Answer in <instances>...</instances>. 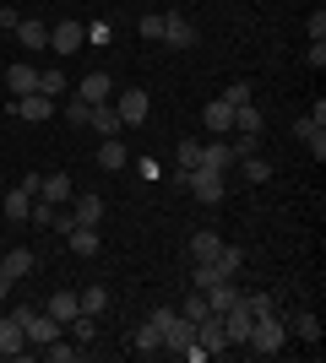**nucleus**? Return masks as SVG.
<instances>
[{
	"mask_svg": "<svg viewBox=\"0 0 326 363\" xmlns=\"http://www.w3.org/2000/svg\"><path fill=\"white\" fill-rule=\"evenodd\" d=\"M82 44H87V38H82V22H55V28H49V49H55V55H77Z\"/></svg>",
	"mask_w": 326,
	"mask_h": 363,
	"instance_id": "10",
	"label": "nucleus"
},
{
	"mask_svg": "<svg viewBox=\"0 0 326 363\" xmlns=\"http://www.w3.org/2000/svg\"><path fill=\"white\" fill-rule=\"evenodd\" d=\"M82 38H87V44H104V38H109V22H93V28H82Z\"/></svg>",
	"mask_w": 326,
	"mask_h": 363,
	"instance_id": "44",
	"label": "nucleus"
},
{
	"mask_svg": "<svg viewBox=\"0 0 326 363\" xmlns=\"http://www.w3.org/2000/svg\"><path fill=\"white\" fill-rule=\"evenodd\" d=\"M65 87H71V82H65L60 71H38V92H44V98H60Z\"/></svg>",
	"mask_w": 326,
	"mask_h": 363,
	"instance_id": "34",
	"label": "nucleus"
},
{
	"mask_svg": "<svg viewBox=\"0 0 326 363\" xmlns=\"http://www.w3.org/2000/svg\"><path fill=\"white\" fill-rule=\"evenodd\" d=\"M33 266H38V255H33V250H11V255H0V272L11 277V282H22Z\"/></svg>",
	"mask_w": 326,
	"mask_h": 363,
	"instance_id": "24",
	"label": "nucleus"
},
{
	"mask_svg": "<svg viewBox=\"0 0 326 363\" xmlns=\"http://www.w3.org/2000/svg\"><path fill=\"white\" fill-rule=\"evenodd\" d=\"M77 98H82L87 108H93V104H109V98H114V76H109V71H87V76L77 82Z\"/></svg>",
	"mask_w": 326,
	"mask_h": 363,
	"instance_id": "6",
	"label": "nucleus"
},
{
	"mask_svg": "<svg viewBox=\"0 0 326 363\" xmlns=\"http://www.w3.org/2000/svg\"><path fill=\"white\" fill-rule=\"evenodd\" d=\"M180 179L190 184V196L202 201V206H217V201H223V190H229V179H223V174H212V168H190V174H180Z\"/></svg>",
	"mask_w": 326,
	"mask_h": 363,
	"instance_id": "3",
	"label": "nucleus"
},
{
	"mask_svg": "<svg viewBox=\"0 0 326 363\" xmlns=\"http://www.w3.org/2000/svg\"><path fill=\"white\" fill-rule=\"evenodd\" d=\"M65 239H71V255H82V260H87V255H98V228H71V233H65Z\"/></svg>",
	"mask_w": 326,
	"mask_h": 363,
	"instance_id": "27",
	"label": "nucleus"
},
{
	"mask_svg": "<svg viewBox=\"0 0 326 363\" xmlns=\"http://www.w3.org/2000/svg\"><path fill=\"white\" fill-rule=\"evenodd\" d=\"M294 136H299V141H305V147L315 152V163H321V157H326V125H315L310 114H305V120L294 125Z\"/></svg>",
	"mask_w": 326,
	"mask_h": 363,
	"instance_id": "21",
	"label": "nucleus"
},
{
	"mask_svg": "<svg viewBox=\"0 0 326 363\" xmlns=\"http://www.w3.org/2000/svg\"><path fill=\"white\" fill-rule=\"evenodd\" d=\"M77 309H82V315H104V309H109V288H98V282H93V288H87V293H77Z\"/></svg>",
	"mask_w": 326,
	"mask_h": 363,
	"instance_id": "30",
	"label": "nucleus"
},
{
	"mask_svg": "<svg viewBox=\"0 0 326 363\" xmlns=\"http://www.w3.org/2000/svg\"><path fill=\"white\" fill-rule=\"evenodd\" d=\"M131 352H136V358H158V352H163V331H158L153 320H147V325H136V336H131Z\"/></svg>",
	"mask_w": 326,
	"mask_h": 363,
	"instance_id": "17",
	"label": "nucleus"
},
{
	"mask_svg": "<svg viewBox=\"0 0 326 363\" xmlns=\"http://www.w3.org/2000/svg\"><path fill=\"white\" fill-rule=\"evenodd\" d=\"M6 298H11V277L0 272V303H6Z\"/></svg>",
	"mask_w": 326,
	"mask_h": 363,
	"instance_id": "45",
	"label": "nucleus"
},
{
	"mask_svg": "<svg viewBox=\"0 0 326 363\" xmlns=\"http://www.w3.org/2000/svg\"><path fill=\"white\" fill-rule=\"evenodd\" d=\"M283 342H288V325L278 320V309H266V315H256V325H250V352H261V358H272V352H283Z\"/></svg>",
	"mask_w": 326,
	"mask_h": 363,
	"instance_id": "1",
	"label": "nucleus"
},
{
	"mask_svg": "<svg viewBox=\"0 0 326 363\" xmlns=\"http://www.w3.org/2000/svg\"><path fill=\"white\" fill-rule=\"evenodd\" d=\"M44 315L49 320H60V325H65V320H71V315H77V293H55V298H44Z\"/></svg>",
	"mask_w": 326,
	"mask_h": 363,
	"instance_id": "29",
	"label": "nucleus"
},
{
	"mask_svg": "<svg viewBox=\"0 0 326 363\" xmlns=\"http://www.w3.org/2000/svg\"><path fill=\"white\" fill-rule=\"evenodd\" d=\"M87 114H93V108L82 104V98H71V104H65V120H71V125H87Z\"/></svg>",
	"mask_w": 326,
	"mask_h": 363,
	"instance_id": "40",
	"label": "nucleus"
},
{
	"mask_svg": "<svg viewBox=\"0 0 326 363\" xmlns=\"http://www.w3.org/2000/svg\"><path fill=\"white\" fill-rule=\"evenodd\" d=\"M16 44H22V49H49V22L22 16V22H16Z\"/></svg>",
	"mask_w": 326,
	"mask_h": 363,
	"instance_id": "15",
	"label": "nucleus"
},
{
	"mask_svg": "<svg viewBox=\"0 0 326 363\" xmlns=\"http://www.w3.org/2000/svg\"><path fill=\"white\" fill-rule=\"evenodd\" d=\"M202 130H212V136H229L234 130V108L223 104V98H212V104L202 108Z\"/></svg>",
	"mask_w": 326,
	"mask_h": 363,
	"instance_id": "13",
	"label": "nucleus"
},
{
	"mask_svg": "<svg viewBox=\"0 0 326 363\" xmlns=\"http://www.w3.org/2000/svg\"><path fill=\"white\" fill-rule=\"evenodd\" d=\"M207 266H212V272L223 277V282H234V277L245 272V250H239V244H223V250H217V255L207 260Z\"/></svg>",
	"mask_w": 326,
	"mask_h": 363,
	"instance_id": "11",
	"label": "nucleus"
},
{
	"mask_svg": "<svg viewBox=\"0 0 326 363\" xmlns=\"http://www.w3.org/2000/svg\"><path fill=\"white\" fill-rule=\"evenodd\" d=\"M6 87H11V98L38 92V65H11V71H6Z\"/></svg>",
	"mask_w": 326,
	"mask_h": 363,
	"instance_id": "19",
	"label": "nucleus"
},
{
	"mask_svg": "<svg viewBox=\"0 0 326 363\" xmlns=\"http://www.w3.org/2000/svg\"><path fill=\"white\" fill-rule=\"evenodd\" d=\"M207 315H212V309H207V298H202V293H190V298L180 303V320H190V325H196V320H207Z\"/></svg>",
	"mask_w": 326,
	"mask_h": 363,
	"instance_id": "33",
	"label": "nucleus"
},
{
	"mask_svg": "<svg viewBox=\"0 0 326 363\" xmlns=\"http://www.w3.org/2000/svg\"><path fill=\"white\" fill-rule=\"evenodd\" d=\"M38 196H44V201H55V206H65V201L77 196V184L65 179V174H44V179H38Z\"/></svg>",
	"mask_w": 326,
	"mask_h": 363,
	"instance_id": "20",
	"label": "nucleus"
},
{
	"mask_svg": "<svg viewBox=\"0 0 326 363\" xmlns=\"http://www.w3.org/2000/svg\"><path fill=\"white\" fill-rule=\"evenodd\" d=\"M196 168L229 174V168H234V147H229V136H207V141H202V163H196Z\"/></svg>",
	"mask_w": 326,
	"mask_h": 363,
	"instance_id": "7",
	"label": "nucleus"
},
{
	"mask_svg": "<svg viewBox=\"0 0 326 363\" xmlns=\"http://www.w3.org/2000/svg\"><path fill=\"white\" fill-rule=\"evenodd\" d=\"M22 347H28V331H22V320H16V315H0V358H16Z\"/></svg>",
	"mask_w": 326,
	"mask_h": 363,
	"instance_id": "12",
	"label": "nucleus"
},
{
	"mask_svg": "<svg viewBox=\"0 0 326 363\" xmlns=\"http://www.w3.org/2000/svg\"><path fill=\"white\" fill-rule=\"evenodd\" d=\"M158 44H169V49H196V22H185L180 11H163V38Z\"/></svg>",
	"mask_w": 326,
	"mask_h": 363,
	"instance_id": "5",
	"label": "nucleus"
},
{
	"mask_svg": "<svg viewBox=\"0 0 326 363\" xmlns=\"http://www.w3.org/2000/svg\"><path fill=\"white\" fill-rule=\"evenodd\" d=\"M163 352H174V358H190V363L207 358V352L196 347V325H190V320H180V315L163 325Z\"/></svg>",
	"mask_w": 326,
	"mask_h": 363,
	"instance_id": "2",
	"label": "nucleus"
},
{
	"mask_svg": "<svg viewBox=\"0 0 326 363\" xmlns=\"http://www.w3.org/2000/svg\"><path fill=\"white\" fill-rule=\"evenodd\" d=\"M136 28H141V38H147V44H158V38H163V11H147Z\"/></svg>",
	"mask_w": 326,
	"mask_h": 363,
	"instance_id": "35",
	"label": "nucleus"
},
{
	"mask_svg": "<svg viewBox=\"0 0 326 363\" xmlns=\"http://www.w3.org/2000/svg\"><path fill=\"white\" fill-rule=\"evenodd\" d=\"M288 325H294V331H299V336H305V342H310V347H315V342H321V320H315V315H310V309H299V315H294V320H288Z\"/></svg>",
	"mask_w": 326,
	"mask_h": 363,
	"instance_id": "31",
	"label": "nucleus"
},
{
	"mask_svg": "<svg viewBox=\"0 0 326 363\" xmlns=\"http://www.w3.org/2000/svg\"><path fill=\"white\" fill-rule=\"evenodd\" d=\"M217 250H223V239H217L212 228H202V233H190V260H212Z\"/></svg>",
	"mask_w": 326,
	"mask_h": 363,
	"instance_id": "28",
	"label": "nucleus"
},
{
	"mask_svg": "<svg viewBox=\"0 0 326 363\" xmlns=\"http://www.w3.org/2000/svg\"><path fill=\"white\" fill-rule=\"evenodd\" d=\"M310 38H326V6H315V11H310Z\"/></svg>",
	"mask_w": 326,
	"mask_h": 363,
	"instance_id": "42",
	"label": "nucleus"
},
{
	"mask_svg": "<svg viewBox=\"0 0 326 363\" xmlns=\"http://www.w3.org/2000/svg\"><path fill=\"white\" fill-rule=\"evenodd\" d=\"M202 298H207V309H212V315H223V309H234V303H239V288H234V282H207Z\"/></svg>",
	"mask_w": 326,
	"mask_h": 363,
	"instance_id": "18",
	"label": "nucleus"
},
{
	"mask_svg": "<svg viewBox=\"0 0 326 363\" xmlns=\"http://www.w3.org/2000/svg\"><path fill=\"white\" fill-rule=\"evenodd\" d=\"M250 325H256V315H250L245 303H234V309H223V336H229L234 347H245V342H250Z\"/></svg>",
	"mask_w": 326,
	"mask_h": 363,
	"instance_id": "9",
	"label": "nucleus"
},
{
	"mask_svg": "<svg viewBox=\"0 0 326 363\" xmlns=\"http://www.w3.org/2000/svg\"><path fill=\"white\" fill-rule=\"evenodd\" d=\"M234 147V163H239V157H256V152H261V136H245V130H239V141H229Z\"/></svg>",
	"mask_w": 326,
	"mask_h": 363,
	"instance_id": "38",
	"label": "nucleus"
},
{
	"mask_svg": "<svg viewBox=\"0 0 326 363\" xmlns=\"http://www.w3.org/2000/svg\"><path fill=\"white\" fill-rule=\"evenodd\" d=\"M87 130H98V141H104V136H120L125 125H120V114H114V104H93V114H87Z\"/></svg>",
	"mask_w": 326,
	"mask_h": 363,
	"instance_id": "16",
	"label": "nucleus"
},
{
	"mask_svg": "<svg viewBox=\"0 0 326 363\" xmlns=\"http://www.w3.org/2000/svg\"><path fill=\"white\" fill-rule=\"evenodd\" d=\"M234 168H239V179H245V184H266V179H272V163H266L261 152H256V157H239Z\"/></svg>",
	"mask_w": 326,
	"mask_h": 363,
	"instance_id": "26",
	"label": "nucleus"
},
{
	"mask_svg": "<svg viewBox=\"0 0 326 363\" xmlns=\"http://www.w3.org/2000/svg\"><path fill=\"white\" fill-rule=\"evenodd\" d=\"M71 217H77L82 228H98L104 223V201L98 196H71Z\"/></svg>",
	"mask_w": 326,
	"mask_h": 363,
	"instance_id": "23",
	"label": "nucleus"
},
{
	"mask_svg": "<svg viewBox=\"0 0 326 363\" xmlns=\"http://www.w3.org/2000/svg\"><path fill=\"white\" fill-rule=\"evenodd\" d=\"M196 163H202V141H180V174H190Z\"/></svg>",
	"mask_w": 326,
	"mask_h": 363,
	"instance_id": "37",
	"label": "nucleus"
},
{
	"mask_svg": "<svg viewBox=\"0 0 326 363\" xmlns=\"http://www.w3.org/2000/svg\"><path fill=\"white\" fill-rule=\"evenodd\" d=\"M174 315H180V309H169V303H158V309H153V315H147V320H153L158 331H163V325H169V320H174Z\"/></svg>",
	"mask_w": 326,
	"mask_h": 363,
	"instance_id": "43",
	"label": "nucleus"
},
{
	"mask_svg": "<svg viewBox=\"0 0 326 363\" xmlns=\"http://www.w3.org/2000/svg\"><path fill=\"white\" fill-rule=\"evenodd\" d=\"M250 98H256V87H250V82H234V87H223V104H229V108L250 104Z\"/></svg>",
	"mask_w": 326,
	"mask_h": 363,
	"instance_id": "36",
	"label": "nucleus"
},
{
	"mask_svg": "<svg viewBox=\"0 0 326 363\" xmlns=\"http://www.w3.org/2000/svg\"><path fill=\"white\" fill-rule=\"evenodd\" d=\"M125 163H131V157H125V141L120 136L98 141V168H104V174H114V168H125Z\"/></svg>",
	"mask_w": 326,
	"mask_h": 363,
	"instance_id": "22",
	"label": "nucleus"
},
{
	"mask_svg": "<svg viewBox=\"0 0 326 363\" xmlns=\"http://www.w3.org/2000/svg\"><path fill=\"white\" fill-rule=\"evenodd\" d=\"M44 358L49 363H71V358H82V342H60V336H55V342L44 347Z\"/></svg>",
	"mask_w": 326,
	"mask_h": 363,
	"instance_id": "32",
	"label": "nucleus"
},
{
	"mask_svg": "<svg viewBox=\"0 0 326 363\" xmlns=\"http://www.w3.org/2000/svg\"><path fill=\"white\" fill-rule=\"evenodd\" d=\"M114 114H120L125 130H131V125H141L147 114H153V98H147V87H125L120 98H114Z\"/></svg>",
	"mask_w": 326,
	"mask_h": 363,
	"instance_id": "4",
	"label": "nucleus"
},
{
	"mask_svg": "<svg viewBox=\"0 0 326 363\" xmlns=\"http://www.w3.org/2000/svg\"><path fill=\"white\" fill-rule=\"evenodd\" d=\"M239 303H245L250 315H266V309H272V293H239Z\"/></svg>",
	"mask_w": 326,
	"mask_h": 363,
	"instance_id": "39",
	"label": "nucleus"
},
{
	"mask_svg": "<svg viewBox=\"0 0 326 363\" xmlns=\"http://www.w3.org/2000/svg\"><path fill=\"white\" fill-rule=\"evenodd\" d=\"M16 114H22V120H33V125H44V120H55V98L28 92V98H16Z\"/></svg>",
	"mask_w": 326,
	"mask_h": 363,
	"instance_id": "14",
	"label": "nucleus"
},
{
	"mask_svg": "<svg viewBox=\"0 0 326 363\" xmlns=\"http://www.w3.org/2000/svg\"><path fill=\"white\" fill-rule=\"evenodd\" d=\"M196 347L212 358V352H229V336H223V315H207L196 320Z\"/></svg>",
	"mask_w": 326,
	"mask_h": 363,
	"instance_id": "8",
	"label": "nucleus"
},
{
	"mask_svg": "<svg viewBox=\"0 0 326 363\" xmlns=\"http://www.w3.org/2000/svg\"><path fill=\"white\" fill-rule=\"evenodd\" d=\"M305 60H310L315 71H321V65H326V38H310V49H305Z\"/></svg>",
	"mask_w": 326,
	"mask_h": 363,
	"instance_id": "41",
	"label": "nucleus"
},
{
	"mask_svg": "<svg viewBox=\"0 0 326 363\" xmlns=\"http://www.w3.org/2000/svg\"><path fill=\"white\" fill-rule=\"evenodd\" d=\"M234 130H245V136H261V130H266L261 108H256V98H250V104H239V108H234Z\"/></svg>",
	"mask_w": 326,
	"mask_h": 363,
	"instance_id": "25",
	"label": "nucleus"
}]
</instances>
